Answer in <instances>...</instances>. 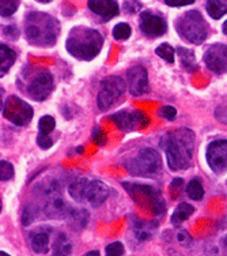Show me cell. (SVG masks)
Wrapping results in <instances>:
<instances>
[{
    "mask_svg": "<svg viewBox=\"0 0 227 256\" xmlns=\"http://www.w3.org/2000/svg\"><path fill=\"white\" fill-rule=\"evenodd\" d=\"M159 144L166 154L168 165L172 170H185L192 165L195 152V132L192 130H173L163 135Z\"/></svg>",
    "mask_w": 227,
    "mask_h": 256,
    "instance_id": "cell-1",
    "label": "cell"
},
{
    "mask_svg": "<svg viewBox=\"0 0 227 256\" xmlns=\"http://www.w3.org/2000/svg\"><path fill=\"white\" fill-rule=\"evenodd\" d=\"M104 37L98 30L86 28V26H75L69 32L65 48L74 58L89 62L93 60L102 50Z\"/></svg>",
    "mask_w": 227,
    "mask_h": 256,
    "instance_id": "cell-2",
    "label": "cell"
},
{
    "mask_svg": "<svg viewBox=\"0 0 227 256\" xmlns=\"http://www.w3.org/2000/svg\"><path fill=\"white\" fill-rule=\"evenodd\" d=\"M26 37L35 46H52L60 33L59 20L49 14L33 11L26 15Z\"/></svg>",
    "mask_w": 227,
    "mask_h": 256,
    "instance_id": "cell-3",
    "label": "cell"
},
{
    "mask_svg": "<svg viewBox=\"0 0 227 256\" xmlns=\"http://www.w3.org/2000/svg\"><path fill=\"white\" fill-rule=\"evenodd\" d=\"M68 194L76 202H87L90 206L97 208L108 199L109 188L101 180L80 178L69 184Z\"/></svg>",
    "mask_w": 227,
    "mask_h": 256,
    "instance_id": "cell-4",
    "label": "cell"
},
{
    "mask_svg": "<svg viewBox=\"0 0 227 256\" xmlns=\"http://www.w3.org/2000/svg\"><path fill=\"white\" fill-rule=\"evenodd\" d=\"M123 187L127 190L129 196L134 199V202L138 203L142 208L153 212L154 216L159 217L166 212V202L158 188L138 182H123Z\"/></svg>",
    "mask_w": 227,
    "mask_h": 256,
    "instance_id": "cell-5",
    "label": "cell"
},
{
    "mask_svg": "<svg viewBox=\"0 0 227 256\" xmlns=\"http://www.w3.org/2000/svg\"><path fill=\"white\" fill-rule=\"evenodd\" d=\"M176 30L181 38L193 45L203 44L208 36V25L203 15L196 10H191L180 15L176 20Z\"/></svg>",
    "mask_w": 227,
    "mask_h": 256,
    "instance_id": "cell-6",
    "label": "cell"
},
{
    "mask_svg": "<svg viewBox=\"0 0 227 256\" xmlns=\"http://www.w3.org/2000/svg\"><path fill=\"white\" fill-rule=\"evenodd\" d=\"M125 168L132 176H153L161 172L162 160L157 150L140 148L136 156L125 161Z\"/></svg>",
    "mask_w": 227,
    "mask_h": 256,
    "instance_id": "cell-7",
    "label": "cell"
},
{
    "mask_svg": "<svg viewBox=\"0 0 227 256\" xmlns=\"http://www.w3.org/2000/svg\"><path fill=\"white\" fill-rule=\"evenodd\" d=\"M127 84L123 80V78L116 76V75H110L102 79L101 82V89L98 92V97H97V105L101 110H108L112 105L117 102L120 97L123 96L125 92Z\"/></svg>",
    "mask_w": 227,
    "mask_h": 256,
    "instance_id": "cell-8",
    "label": "cell"
},
{
    "mask_svg": "<svg viewBox=\"0 0 227 256\" xmlns=\"http://www.w3.org/2000/svg\"><path fill=\"white\" fill-rule=\"evenodd\" d=\"M1 114L7 120H10L11 123L22 127L30 123L34 112H33V108L23 100H20L16 96H10L5 100L4 105H1Z\"/></svg>",
    "mask_w": 227,
    "mask_h": 256,
    "instance_id": "cell-9",
    "label": "cell"
},
{
    "mask_svg": "<svg viewBox=\"0 0 227 256\" xmlns=\"http://www.w3.org/2000/svg\"><path fill=\"white\" fill-rule=\"evenodd\" d=\"M53 90V78L48 70H42L30 79L26 93L34 101H44Z\"/></svg>",
    "mask_w": 227,
    "mask_h": 256,
    "instance_id": "cell-10",
    "label": "cell"
},
{
    "mask_svg": "<svg viewBox=\"0 0 227 256\" xmlns=\"http://www.w3.org/2000/svg\"><path fill=\"white\" fill-rule=\"evenodd\" d=\"M110 118L113 120L116 126L123 130L125 132L129 131H136L140 128H146L150 123V118L142 110H121L110 116Z\"/></svg>",
    "mask_w": 227,
    "mask_h": 256,
    "instance_id": "cell-11",
    "label": "cell"
},
{
    "mask_svg": "<svg viewBox=\"0 0 227 256\" xmlns=\"http://www.w3.org/2000/svg\"><path fill=\"white\" fill-rule=\"evenodd\" d=\"M139 26L144 36H147L150 38L161 37L168 32V22L163 18L162 15L154 11H144L140 14L139 20Z\"/></svg>",
    "mask_w": 227,
    "mask_h": 256,
    "instance_id": "cell-12",
    "label": "cell"
},
{
    "mask_svg": "<svg viewBox=\"0 0 227 256\" xmlns=\"http://www.w3.org/2000/svg\"><path fill=\"white\" fill-rule=\"evenodd\" d=\"M207 162L215 173L227 170V140L218 139L208 144Z\"/></svg>",
    "mask_w": 227,
    "mask_h": 256,
    "instance_id": "cell-13",
    "label": "cell"
},
{
    "mask_svg": "<svg viewBox=\"0 0 227 256\" xmlns=\"http://www.w3.org/2000/svg\"><path fill=\"white\" fill-rule=\"evenodd\" d=\"M203 59L211 71L217 74H222L227 70V45L221 42L210 45L204 52Z\"/></svg>",
    "mask_w": 227,
    "mask_h": 256,
    "instance_id": "cell-14",
    "label": "cell"
},
{
    "mask_svg": "<svg viewBox=\"0 0 227 256\" xmlns=\"http://www.w3.org/2000/svg\"><path fill=\"white\" fill-rule=\"evenodd\" d=\"M127 79H128V89L132 96H142L150 90L147 70L143 66L131 67L127 72Z\"/></svg>",
    "mask_w": 227,
    "mask_h": 256,
    "instance_id": "cell-15",
    "label": "cell"
},
{
    "mask_svg": "<svg viewBox=\"0 0 227 256\" xmlns=\"http://www.w3.org/2000/svg\"><path fill=\"white\" fill-rule=\"evenodd\" d=\"M71 206L61 198V195L45 199L44 214L50 220H67Z\"/></svg>",
    "mask_w": 227,
    "mask_h": 256,
    "instance_id": "cell-16",
    "label": "cell"
},
{
    "mask_svg": "<svg viewBox=\"0 0 227 256\" xmlns=\"http://www.w3.org/2000/svg\"><path fill=\"white\" fill-rule=\"evenodd\" d=\"M29 246L31 251L38 254V255H45L49 252V242H50V228H37L35 230L30 232Z\"/></svg>",
    "mask_w": 227,
    "mask_h": 256,
    "instance_id": "cell-17",
    "label": "cell"
},
{
    "mask_svg": "<svg viewBox=\"0 0 227 256\" xmlns=\"http://www.w3.org/2000/svg\"><path fill=\"white\" fill-rule=\"evenodd\" d=\"M89 8L97 14L101 20L106 22L119 14V3L112 0H91L87 3Z\"/></svg>",
    "mask_w": 227,
    "mask_h": 256,
    "instance_id": "cell-18",
    "label": "cell"
},
{
    "mask_svg": "<svg viewBox=\"0 0 227 256\" xmlns=\"http://www.w3.org/2000/svg\"><path fill=\"white\" fill-rule=\"evenodd\" d=\"M131 228L139 242H147L154 236V233L158 228V224L155 221H142L139 218H132Z\"/></svg>",
    "mask_w": 227,
    "mask_h": 256,
    "instance_id": "cell-19",
    "label": "cell"
},
{
    "mask_svg": "<svg viewBox=\"0 0 227 256\" xmlns=\"http://www.w3.org/2000/svg\"><path fill=\"white\" fill-rule=\"evenodd\" d=\"M90 212L86 208H78V207H71L67 222H68L69 228L72 230H82L86 228L87 222H89Z\"/></svg>",
    "mask_w": 227,
    "mask_h": 256,
    "instance_id": "cell-20",
    "label": "cell"
},
{
    "mask_svg": "<svg viewBox=\"0 0 227 256\" xmlns=\"http://www.w3.org/2000/svg\"><path fill=\"white\" fill-rule=\"evenodd\" d=\"M72 254V242L65 233H57L52 242V255L69 256Z\"/></svg>",
    "mask_w": 227,
    "mask_h": 256,
    "instance_id": "cell-21",
    "label": "cell"
},
{
    "mask_svg": "<svg viewBox=\"0 0 227 256\" xmlns=\"http://www.w3.org/2000/svg\"><path fill=\"white\" fill-rule=\"evenodd\" d=\"M207 256H227V233L215 237L206 246Z\"/></svg>",
    "mask_w": 227,
    "mask_h": 256,
    "instance_id": "cell-22",
    "label": "cell"
},
{
    "mask_svg": "<svg viewBox=\"0 0 227 256\" xmlns=\"http://www.w3.org/2000/svg\"><path fill=\"white\" fill-rule=\"evenodd\" d=\"M15 59H16V54L14 50H11L10 46H7L5 44L0 45V75L3 76L8 72V70L12 67V64L15 63Z\"/></svg>",
    "mask_w": 227,
    "mask_h": 256,
    "instance_id": "cell-23",
    "label": "cell"
},
{
    "mask_svg": "<svg viewBox=\"0 0 227 256\" xmlns=\"http://www.w3.org/2000/svg\"><path fill=\"white\" fill-rule=\"evenodd\" d=\"M177 54L180 60H181L183 67L187 70L188 72H193V71H196L199 68L196 56H195V52L192 50H188V48H184V46H178Z\"/></svg>",
    "mask_w": 227,
    "mask_h": 256,
    "instance_id": "cell-24",
    "label": "cell"
},
{
    "mask_svg": "<svg viewBox=\"0 0 227 256\" xmlns=\"http://www.w3.org/2000/svg\"><path fill=\"white\" fill-rule=\"evenodd\" d=\"M195 212V207L189 203H180L176 210H174L173 216H172V224L174 226H180L183 222H185L188 218Z\"/></svg>",
    "mask_w": 227,
    "mask_h": 256,
    "instance_id": "cell-25",
    "label": "cell"
},
{
    "mask_svg": "<svg viewBox=\"0 0 227 256\" xmlns=\"http://www.w3.org/2000/svg\"><path fill=\"white\" fill-rule=\"evenodd\" d=\"M207 12L213 20H221L223 15L227 14V3L225 2H218V0H211L207 2Z\"/></svg>",
    "mask_w": 227,
    "mask_h": 256,
    "instance_id": "cell-26",
    "label": "cell"
},
{
    "mask_svg": "<svg viewBox=\"0 0 227 256\" xmlns=\"http://www.w3.org/2000/svg\"><path fill=\"white\" fill-rule=\"evenodd\" d=\"M187 195L193 200H202L204 196V188L200 178H193L189 182L187 187Z\"/></svg>",
    "mask_w": 227,
    "mask_h": 256,
    "instance_id": "cell-27",
    "label": "cell"
},
{
    "mask_svg": "<svg viewBox=\"0 0 227 256\" xmlns=\"http://www.w3.org/2000/svg\"><path fill=\"white\" fill-rule=\"evenodd\" d=\"M172 234H173L174 240H176L180 246H183V248H191V246H193V238L187 230H184V229H177V230H174Z\"/></svg>",
    "mask_w": 227,
    "mask_h": 256,
    "instance_id": "cell-28",
    "label": "cell"
},
{
    "mask_svg": "<svg viewBox=\"0 0 227 256\" xmlns=\"http://www.w3.org/2000/svg\"><path fill=\"white\" fill-rule=\"evenodd\" d=\"M155 54H158L159 58L163 60H166L168 63H173L174 62V54H176V50H174L173 46L172 45H169V44H161L155 50Z\"/></svg>",
    "mask_w": 227,
    "mask_h": 256,
    "instance_id": "cell-29",
    "label": "cell"
},
{
    "mask_svg": "<svg viewBox=\"0 0 227 256\" xmlns=\"http://www.w3.org/2000/svg\"><path fill=\"white\" fill-rule=\"evenodd\" d=\"M131 33H132V29H131V26L128 24H125V22H121V24H117V25L114 26L113 29V37L116 40H127L131 37Z\"/></svg>",
    "mask_w": 227,
    "mask_h": 256,
    "instance_id": "cell-30",
    "label": "cell"
},
{
    "mask_svg": "<svg viewBox=\"0 0 227 256\" xmlns=\"http://www.w3.org/2000/svg\"><path fill=\"white\" fill-rule=\"evenodd\" d=\"M19 7V2H12V0H1L0 3V15L3 18H7L18 10Z\"/></svg>",
    "mask_w": 227,
    "mask_h": 256,
    "instance_id": "cell-31",
    "label": "cell"
},
{
    "mask_svg": "<svg viewBox=\"0 0 227 256\" xmlns=\"http://www.w3.org/2000/svg\"><path fill=\"white\" fill-rule=\"evenodd\" d=\"M54 126H56V122L52 116H42L38 122V128H40V134L42 135H49L52 131L54 130Z\"/></svg>",
    "mask_w": 227,
    "mask_h": 256,
    "instance_id": "cell-32",
    "label": "cell"
},
{
    "mask_svg": "<svg viewBox=\"0 0 227 256\" xmlns=\"http://www.w3.org/2000/svg\"><path fill=\"white\" fill-rule=\"evenodd\" d=\"M37 218V207L33 206V204H27L23 210V214H22V224L23 226H29L31 225V222L34 221Z\"/></svg>",
    "mask_w": 227,
    "mask_h": 256,
    "instance_id": "cell-33",
    "label": "cell"
},
{
    "mask_svg": "<svg viewBox=\"0 0 227 256\" xmlns=\"http://www.w3.org/2000/svg\"><path fill=\"white\" fill-rule=\"evenodd\" d=\"M14 176V166L8 161L1 160L0 162V180L1 182H8Z\"/></svg>",
    "mask_w": 227,
    "mask_h": 256,
    "instance_id": "cell-34",
    "label": "cell"
},
{
    "mask_svg": "<svg viewBox=\"0 0 227 256\" xmlns=\"http://www.w3.org/2000/svg\"><path fill=\"white\" fill-rule=\"evenodd\" d=\"M124 246L123 242H116L109 244L106 248H105V255L106 256H123L124 255Z\"/></svg>",
    "mask_w": 227,
    "mask_h": 256,
    "instance_id": "cell-35",
    "label": "cell"
},
{
    "mask_svg": "<svg viewBox=\"0 0 227 256\" xmlns=\"http://www.w3.org/2000/svg\"><path fill=\"white\" fill-rule=\"evenodd\" d=\"M159 114L162 116L163 118H166V120H174V118H177V109L173 108V106H169V105H165L161 108L159 110Z\"/></svg>",
    "mask_w": 227,
    "mask_h": 256,
    "instance_id": "cell-36",
    "label": "cell"
},
{
    "mask_svg": "<svg viewBox=\"0 0 227 256\" xmlns=\"http://www.w3.org/2000/svg\"><path fill=\"white\" fill-rule=\"evenodd\" d=\"M37 143H38V146L41 148H52V144H53V140L50 138L49 135H42V134L38 132V136H37Z\"/></svg>",
    "mask_w": 227,
    "mask_h": 256,
    "instance_id": "cell-37",
    "label": "cell"
},
{
    "mask_svg": "<svg viewBox=\"0 0 227 256\" xmlns=\"http://www.w3.org/2000/svg\"><path fill=\"white\" fill-rule=\"evenodd\" d=\"M124 10L127 11L128 14H135L139 10H142V3H139V2H125L124 3Z\"/></svg>",
    "mask_w": 227,
    "mask_h": 256,
    "instance_id": "cell-38",
    "label": "cell"
},
{
    "mask_svg": "<svg viewBox=\"0 0 227 256\" xmlns=\"http://www.w3.org/2000/svg\"><path fill=\"white\" fill-rule=\"evenodd\" d=\"M3 33H4L7 37L15 40V38H18V36H19V30L16 29V26H4Z\"/></svg>",
    "mask_w": 227,
    "mask_h": 256,
    "instance_id": "cell-39",
    "label": "cell"
},
{
    "mask_svg": "<svg viewBox=\"0 0 227 256\" xmlns=\"http://www.w3.org/2000/svg\"><path fill=\"white\" fill-rule=\"evenodd\" d=\"M166 6H170V7H181V6H188L193 4V0H166L165 2Z\"/></svg>",
    "mask_w": 227,
    "mask_h": 256,
    "instance_id": "cell-40",
    "label": "cell"
},
{
    "mask_svg": "<svg viewBox=\"0 0 227 256\" xmlns=\"http://www.w3.org/2000/svg\"><path fill=\"white\" fill-rule=\"evenodd\" d=\"M181 186H183V178H174L173 182L170 184V190L173 192H176V190H177V192L180 191V188H181Z\"/></svg>",
    "mask_w": 227,
    "mask_h": 256,
    "instance_id": "cell-41",
    "label": "cell"
},
{
    "mask_svg": "<svg viewBox=\"0 0 227 256\" xmlns=\"http://www.w3.org/2000/svg\"><path fill=\"white\" fill-rule=\"evenodd\" d=\"M83 256H99V252L98 251H90L87 254H84Z\"/></svg>",
    "mask_w": 227,
    "mask_h": 256,
    "instance_id": "cell-42",
    "label": "cell"
},
{
    "mask_svg": "<svg viewBox=\"0 0 227 256\" xmlns=\"http://www.w3.org/2000/svg\"><path fill=\"white\" fill-rule=\"evenodd\" d=\"M222 29H223V33H225V34L227 36V20H226V22H225V24H223Z\"/></svg>",
    "mask_w": 227,
    "mask_h": 256,
    "instance_id": "cell-43",
    "label": "cell"
},
{
    "mask_svg": "<svg viewBox=\"0 0 227 256\" xmlns=\"http://www.w3.org/2000/svg\"><path fill=\"white\" fill-rule=\"evenodd\" d=\"M0 256H10V255H8V254H5V252H1V254H0Z\"/></svg>",
    "mask_w": 227,
    "mask_h": 256,
    "instance_id": "cell-44",
    "label": "cell"
}]
</instances>
